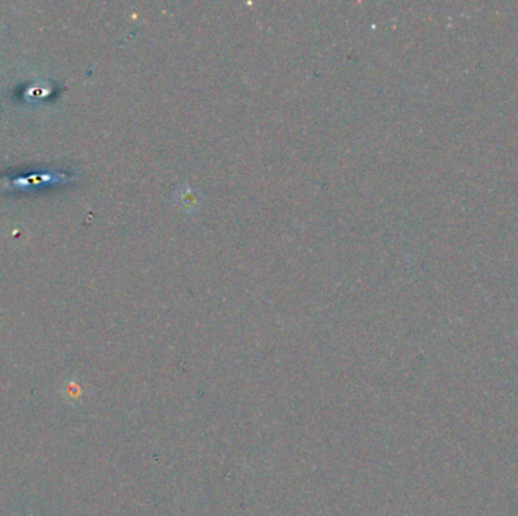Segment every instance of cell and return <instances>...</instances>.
I'll use <instances>...</instances> for the list:
<instances>
[{
    "label": "cell",
    "instance_id": "1",
    "mask_svg": "<svg viewBox=\"0 0 518 516\" xmlns=\"http://www.w3.org/2000/svg\"><path fill=\"white\" fill-rule=\"evenodd\" d=\"M177 205L186 213L197 209V192L193 191L190 187H184V190L177 191Z\"/></svg>",
    "mask_w": 518,
    "mask_h": 516
}]
</instances>
